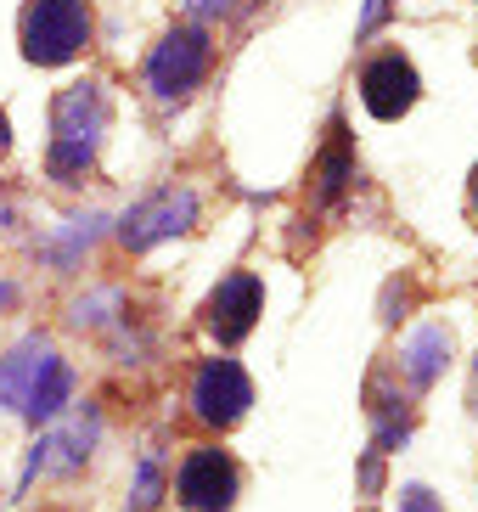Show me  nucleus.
<instances>
[{"label": "nucleus", "mask_w": 478, "mask_h": 512, "mask_svg": "<svg viewBox=\"0 0 478 512\" xmlns=\"http://www.w3.org/2000/svg\"><path fill=\"white\" fill-rule=\"evenodd\" d=\"M400 512H445L434 501V490H422V484H405L400 490Z\"/></svg>", "instance_id": "2eb2a0df"}, {"label": "nucleus", "mask_w": 478, "mask_h": 512, "mask_svg": "<svg viewBox=\"0 0 478 512\" xmlns=\"http://www.w3.org/2000/svg\"><path fill=\"white\" fill-rule=\"evenodd\" d=\"M90 439H96V422H74V428H62V434L40 439V445H34V462H29V479L40 473V467H57V473L79 467L90 456Z\"/></svg>", "instance_id": "f8f14e48"}, {"label": "nucleus", "mask_w": 478, "mask_h": 512, "mask_svg": "<svg viewBox=\"0 0 478 512\" xmlns=\"http://www.w3.org/2000/svg\"><path fill=\"white\" fill-rule=\"evenodd\" d=\"M259 310H265V287H259V276L237 271V276H225V282L209 293L203 321H209V332L220 338V344H242V338L254 332Z\"/></svg>", "instance_id": "6e6552de"}, {"label": "nucleus", "mask_w": 478, "mask_h": 512, "mask_svg": "<svg viewBox=\"0 0 478 512\" xmlns=\"http://www.w3.org/2000/svg\"><path fill=\"white\" fill-rule=\"evenodd\" d=\"M467 209H473V220H478V169H473V186H467Z\"/></svg>", "instance_id": "6ab92c4d"}, {"label": "nucleus", "mask_w": 478, "mask_h": 512, "mask_svg": "<svg viewBox=\"0 0 478 512\" xmlns=\"http://www.w3.org/2000/svg\"><path fill=\"white\" fill-rule=\"evenodd\" d=\"M90 46L85 0H29L23 6V57L40 68H62Z\"/></svg>", "instance_id": "f03ea898"}, {"label": "nucleus", "mask_w": 478, "mask_h": 512, "mask_svg": "<svg viewBox=\"0 0 478 512\" xmlns=\"http://www.w3.org/2000/svg\"><path fill=\"white\" fill-rule=\"evenodd\" d=\"M107 130V96L102 85H68L51 107V175H85Z\"/></svg>", "instance_id": "f257e3e1"}, {"label": "nucleus", "mask_w": 478, "mask_h": 512, "mask_svg": "<svg viewBox=\"0 0 478 512\" xmlns=\"http://www.w3.org/2000/svg\"><path fill=\"white\" fill-rule=\"evenodd\" d=\"M197 17H225V12H237V0H186Z\"/></svg>", "instance_id": "dca6fc26"}, {"label": "nucleus", "mask_w": 478, "mask_h": 512, "mask_svg": "<svg viewBox=\"0 0 478 512\" xmlns=\"http://www.w3.org/2000/svg\"><path fill=\"white\" fill-rule=\"evenodd\" d=\"M237 490H242V473L220 445H197L175 473V496L186 512H231Z\"/></svg>", "instance_id": "20e7f679"}, {"label": "nucleus", "mask_w": 478, "mask_h": 512, "mask_svg": "<svg viewBox=\"0 0 478 512\" xmlns=\"http://www.w3.org/2000/svg\"><path fill=\"white\" fill-rule=\"evenodd\" d=\"M417 96H422V79L405 51H383V57L360 68V102H366L372 119H405L417 107Z\"/></svg>", "instance_id": "0eeeda50"}, {"label": "nucleus", "mask_w": 478, "mask_h": 512, "mask_svg": "<svg viewBox=\"0 0 478 512\" xmlns=\"http://www.w3.org/2000/svg\"><path fill=\"white\" fill-rule=\"evenodd\" d=\"M254 406V383H248V372H242L237 361H203L192 377V417L209 422V428H231V422H242V411Z\"/></svg>", "instance_id": "39448f33"}, {"label": "nucleus", "mask_w": 478, "mask_h": 512, "mask_svg": "<svg viewBox=\"0 0 478 512\" xmlns=\"http://www.w3.org/2000/svg\"><path fill=\"white\" fill-rule=\"evenodd\" d=\"M349 175H355V164H349V141H344V124H332V141H327V158H321V203H332V197L349 186Z\"/></svg>", "instance_id": "ddd939ff"}, {"label": "nucleus", "mask_w": 478, "mask_h": 512, "mask_svg": "<svg viewBox=\"0 0 478 512\" xmlns=\"http://www.w3.org/2000/svg\"><path fill=\"white\" fill-rule=\"evenodd\" d=\"M6 147H12V124H6V113H0V158H6Z\"/></svg>", "instance_id": "a211bd4d"}, {"label": "nucleus", "mask_w": 478, "mask_h": 512, "mask_svg": "<svg viewBox=\"0 0 478 512\" xmlns=\"http://www.w3.org/2000/svg\"><path fill=\"white\" fill-rule=\"evenodd\" d=\"M197 220V192H186V186H164V192H152L147 203H135L130 214H124V248H152V242H164V237H180V231H192Z\"/></svg>", "instance_id": "423d86ee"}, {"label": "nucleus", "mask_w": 478, "mask_h": 512, "mask_svg": "<svg viewBox=\"0 0 478 512\" xmlns=\"http://www.w3.org/2000/svg\"><path fill=\"white\" fill-rule=\"evenodd\" d=\"M158 501V456L141 462V479H135V507H152Z\"/></svg>", "instance_id": "4468645a"}, {"label": "nucleus", "mask_w": 478, "mask_h": 512, "mask_svg": "<svg viewBox=\"0 0 478 512\" xmlns=\"http://www.w3.org/2000/svg\"><path fill=\"white\" fill-rule=\"evenodd\" d=\"M57 349L45 344V338H23V344L0 361V406H12V411H23V400H29V389H34V377L45 372V361H51Z\"/></svg>", "instance_id": "1a4fd4ad"}, {"label": "nucleus", "mask_w": 478, "mask_h": 512, "mask_svg": "<svg viewBox=\"0 0 478 512\" xmlns=\"http://www.w3.org/2000/svg\"><path fill=\"white\" fill-rule=\"evenodd\" d=\"M68 394H74V366L62 361V355H51L45 372L34 377L29 400H23V417H29V422H51L62 406H68Z\"/></svg>", "instance_id": "9d476101"}, {"label": "nucleus", "mask_w": 478, "mask_h": 512, "mask_svg": "<svg viewBox=\"0 0 478 512\" xmlns=\"http://www.w3.org/2000/svg\"><path fill=\"white\" fill-rule=\"evenodd\" d=\"M389 12V0H366V17H360V34L366 29H377V17Z\"/></svg>", "instance_id": "f3484780"}, {"label": "nucleus", "mask_w": 478, "mask_h": 512, "mask_svg": "<svg viewBox=\"0 0 478 512\" xmlns=\"http://www.w3.org/2000/svg\"><path fill=\"white\" fill-rule=\"evenodd\" d=\"M12 299H17V287H12V282H0V310H6Z\"/></svg>", "instance_id": "aec40b11"}, {"label": "nucleus", "mask_w": 478, "mask_h": 512, "mask_svg": "<svg viewBox=\"0 0 478 512\" xmlns=\"http://www.w3.org/2000/svg\"><path fill=\"white\" fill-rule=\"evenodd\" d=\"M203 74H209V34L192 29V23L169 29L147 57V91L158 102H186L203 85Z\"/></svg>", "instance_id": "7ed1b4c3"}, {"label": "nucleus", "mask_w": 478, "mask_h": 512, "mask_svg": "<svg viewBox=\"0 0 478 512\" xmlns=\"http://www.w3.org/2000/svg\"><path fill=\"white\" fill-rule=\"evenodd\" d=\"M400 366H405V377H411L417 389H428V383H434V377L450 366V332H445V327H422V332H411V344H405Z\"/></svg>", "instance_id": "9b49d317"}]
</instances>
